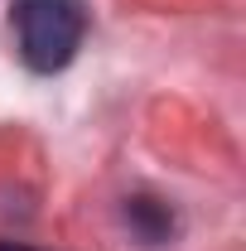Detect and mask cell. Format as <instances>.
<instances>
[{"label":"cell","mask_w":246,"mask_h":251,"mask_svg":"<svg viewBox=\"0 0 246 251\" xmlns=\"http://www.w3.org/2000/svg\"><path fill=\"white\" fill-rule=\"evenodd\" d=\"M0 251H39V247H25V242H0Z\"/></svg>","instance_id":"3"},{"label":"cell","mask_w":246,"mask_h":251,"mask_svg":"<svg viewBox=\"0 0 246 251\" xmlns=\"http://www.w3.org/2000/svg\"><path fill=\"white\" fill-rule=\"evenodd\" d=\"M10 29L29 73H63L82 49L87 15L77 0H15Z\"/></svg>","instance_id":"1"},{"label":"cell","mask_w":246,"mask_h":251,"mask_svg":"<svg viewBox=\"0 0 246 251\" xmlns=\"http://www.w3.org/2000/svg\"><path fill=\"white\" fill-rule=\"evenodd\" d=\"M125 227L145 242V247H164L169 237H174V208L169 203H159V198H150V193H135V198H125Z\"/></svg>","instance_id":"2"}]
</instances>
